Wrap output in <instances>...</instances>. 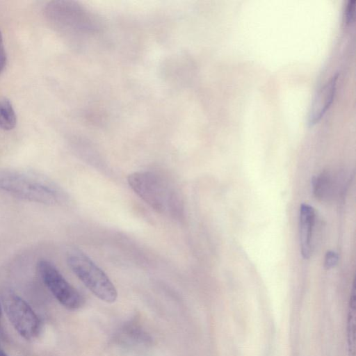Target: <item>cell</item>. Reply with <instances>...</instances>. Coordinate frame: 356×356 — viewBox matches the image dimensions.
<instances>
[{"mask_svg":"<svg viewBox=\"0 0 356 356\" xmlns=\"http://www.w3.org/2000/svg\"><path fill=\"white\" fill-rule=\"evenodd\" d=\"M6 63V54L3 45V37L0 31V73L5 67Z\"/></svg>","mask_w":356,"mask_h":356,"instance_id":"4fadbf2b","label":"cell"},{"mask_svg":"<svg viewBox=\"0 0 356 356\" xmlns=\"http://www.w3.org/2000/svg\"><path fill=\"white\" fill-rule=\"evenodd\" d=\"M312 190L315 197L321 200H328L334 190V179L329 172H322L314 177Z\"/></svg>","mask_w":356,"mask_h":356,"instance_id":"9c48e42d","label":"cell"},{"mask_svg":"<svg viewBox=\"0 0 356 356\" xmlns=\"http://www.w3.org/2000/svg\"><path fill=\"white\" fill-rule=\"evenodd\" d=\"M67 265L83 284L100 300L114 302L118 292L106 274L92 260L79 250H72L67 254Z\"/></svg>","mask_w":356,"mask_h":356,"instance_id":"3957f363","label":"cell"},{"mask_svg":"<svg viewBox=\"0 0 356 356\" xmlns=\"http://www.w3.org/2000/svg\"><path fill=\"white\" fill-rule=\"evenodd\" d=\"M0 356H8L6 353L4 351V350L2 348L1 344H0Z\"/></svg>","mask_w":356,"mask_h":356,"instance_id":"9a60e30c","label":"cell"},{"mask_svg":"<svg viewBox=\"0 0 356 356\" xmlns=\"http://www.w3.org/2000/svg\"><path fill=\"white\" fill-rule=\"evenodd\" d=\"M3 307L15 330L27 340L35 338L41 329L40 321L31 306L18 295L7 291Z\"/></svg>","mask_w":356,"mask_h":356,"instance_id":"277c9868","label":"cell"},{"mask_svg":"<svg viewBox=\"0 0 356 356\" xmlns=\"http://www.w3.org/2000/svg\"><path fill=\"white\" fill-rule=\"evenodd\" d=\"M17 117L10 100L6 97L0 99V128L10 131L15 127Z\"/></svg>","mask_w":356,"mask_h":356,"instance_id":"30bf717a","label":"cell"},{"mask_svg":"<svg viewBox=\"0 0 356 356\" xmlns=\"http://www.w3.org/2000/svg\"><path fill=\"white\" fill-rule=\"evenodd\" d=\"M339 261L337 254L333 251H327L325 256L324 266L326 269H330L337 265Z\"/></svg>","mask_w":356,"mask_h":356,"instance_id":"8fae6325","label":"cell"},{"mask_svg":"<svg viewBox=\"0 0 356 356\" xmlns=\"http://www.w3.org/2000/svg\"><path fill=\"white\" fill-rule=\"evenodd\" d=\"M355 306L356 293L355 281L349 300L347 321V342L348 356H355Z\"/></svg>","mask_w":356,"mask_h":356,"instance_id":"ba28073f","label":"cell"},{"mask_svg":"<svg viewBox=\"0 0 356 356\" xmlns=\"http://www.w3.org/2000/svg\"><path fill=\"white\" fill-rule=\"evenodd\" d=\"M338 74L334 75L317 92L309 115V124L318 123L331 106L334 99Z\"/></svg>","mask_w":356,"mask_h":356,"instance_id":"8992f818","label":"cell"},{"mask_svg":"<svg viewBox=\"0 0 356 356\" xmlns=\"http://www.w3.org/2000/svg\"><path fill=\"white\" fill-rule=\"evenodd\" d=\"M314 220V208L307 204H302L299 213L300 245L301 254L306 259H309L311 255Z\"/></svg>","mask_w":356,"mask_h":356,"instance_id":"52a82bcc","label":"cell"},{"mask_svg":"<svg viewBox=\"0 0 356 356\" xmlns=\"http://www.w3.org/2000/svg\"><path fill=\"white\" fill-rule=\"evenodd\" d=\"M127 181L131 189L157 212L173 216L181 213V204L176 193L157 175L150 172L130 174Z\"/></svg>","mask_w":356,"mask_h":356,"instance_id":"7a4b0ae2","label":"cell"},{"mask_svg":"<svg viewBox=\"0 0 356 356\" xmlns=\"http://www.w3.org/2000/svg\"><path fill=\"white\" fill-rule=\"evenodd\" d=\"M0 190L26 201L47 205H61L68 200L66 192L59 184L33 170H0Z\"/></svg>","mask_w":356,"mask_h":356,"instance_id":"6da1fadb","label":"cell"},{"mask_svg":"<svg viewBox=\"0 0 356 356\" xmlns=\"http://www.w3.org/2000/svg\"><path fill=\"white\" fill-rule=\"evenodd\" d=\"M355 1L349 0L347 3L345 15H344V23L346 24H350L353 18L355 13Z\"/></svg>","mask_w":356,"mask_h":356,"instance_id":"7c38bea8","label":"cell"},{"mask_svg":"<svg viewBox=\"0 0 356 356\" xmlns=\"http://www.w3.org/2000/svg\"><path fill=\"white\" fill-rule=\"evenodd\" d=\"M38 270L49 291L65 307L77 309L82 307L84 299L81 293L62 275L49 261L41 259L38 263Z\"/></svg>","mask_w":356,"mask_h":356,"instance_id":"5b68a950","label":"cell"},{"mask_svg":"<svg viewBox=\"0 0 356 356\" xmlns=\"http://www.w3.org/2000/svg\"><path fill=\"white\" fill-rule=\"evenodd\" d=\"M1 318H2V306L0 302V333L2 332L1 327Z\"/></svg>","mask_w":356,"mask_h":356,"instance_id":"5bb4252c","label":"cell"}]
</instances>
